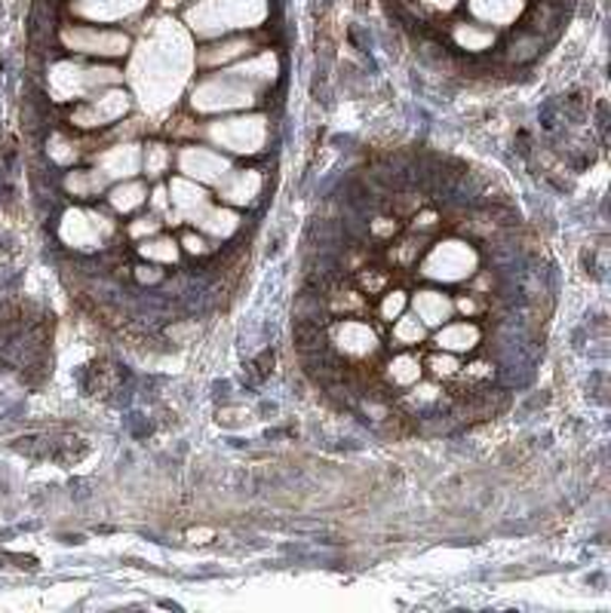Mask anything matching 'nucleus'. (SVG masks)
Returning <instances> with one entry per match:
<instances>
[{
  "label": "nucleus",
  "mask_w": 611,
  "mask_h": 613,
  "mask_svg": "<svg viewBox=\"0 0 611 613\" xmlns=\"http://www.w3.org/2000/svg\"><path fill=\"white\" fill-rule=\"evenodd\" d=\"M188 19L200 34L250 28L265 19V0H204L200 7L191 10Z\"/></svg>",
  "instance_id": "1"
},
{
  "label": "nucleus",
  "mask_w": 611,
  "mask_h": 613,
  "mask_svg": "<svg viewBox=\"0 0 611 613\" xmlns=\"http://www.w3.org/2000/svg\"><path fill=\"white\" fill-rule=\"evenodd\" d=\"M65 44L74 46L80 53H102V56H124L126 46V34H117V31H99V28H78V31H65Z\"/></svg>",
  "instance_id": "2"
},
{
  "label": "nucleus",
  "mask_w": 611,
  "mask_h": 613,
  "mask_svg": "<svg viewBox=\"0 0 611 613\" xmlns=\"http://www.w3.org/2000/svg\"><path fill=\"white\" fill-rule=\"evenodd\" d=\"M145 0H78V10L90 19H124L139 13Z\"/></svg>",
  "instance_id": "3"
},
{
  "label": "nucleus",
  "mask_w": 611,
  "mask_h": 613,
  "mask_svg": "<svg viewBox=\"0 0 611 613\" xmlns=\"http://www.w3.org/2000/svg\"><path fill=\"white\" fill-rule=\"evenodd\" d=\"M471 10L486 22H514L522 10V0H471Z\"/></svg>",
  "instance_id": "4"
},
{
  "label": "nucleus",
  "mask_w": 611,
  "mask_h": 613,
  "mask_svg": "<svg viewBox=\"0 0 611 613\" xmlns=\"http://www.w3.org/2000/svg\"><path fill=\"white\" fill-rule=\"evenodd\" d=\"M415 307L424 313V322H442L452 313V301L437 294V291H422V294L415 298Z\"/></svg>",
  "instance_id": "5"
},
{
  "label": "nucleus",
  "mask_w": 611,
  "mask_h": 613,
  "mask_svg": "<svg viewBox=\"0 0 611 613\" xmlns=\"http://www.w3.org/2000/svg\"><path fill=\"white\" fill-rule=\"evenodd\" d=\"M476 337H480V328H476V325L458 322V325L446 328V332L439 335V347H446V350H468V347H473Z\"/></svg>",
  "instance_id": "6"
},
{
  "label": "nucleus",
  "mask_w": 611,
  "mask_h": 613,
  "mask_svg": "<svg viewBox=\"0 0 611 613\" xmlns=\"http://www.w3.org/2000/svg\"><path fill=\"white\" fill-rule=\"evenodd\" d=\"M454 41L461 46H468V49H486V46L495 41V34L480 28V25H464V22H461V25L454 28Z\"/></svg>",
  "instance_id": "7"
},
{
  "label": "nucleus",
  "mask_w": 611,
  "mask_h": 613,
  "mask_svg": "<svg viewBox=\"0 0 611 613\" xmlns=\"http://www.w3.org/2000/svg\"><path fill=\"white\" fill-rule=\"evenodd\" d=\"M250 46H252L250 41H228V44L206 49L204 61H209V65H216V61H228V59H234V56H240V53H250Z\"/></svg>",
  "instance_id": "8"
},
{
  "label": "nucleus",
  "mask_w": 611,
  "mask_h": 613,
  "mask_svg": "<svg viewBox=\"0 0 611 613\" xmlns=\"http://www.w3.org/2000/svg\"><path fill=\"white\" fill-rule=\"evenodd\" d=\"M393 337L400 340V347L418 344L422 340V325H418V320H412V316H403V320L396 322V328H393Z\"/></svg>",
  "instance_id": "9"
},
{
  "label": "nucleus",
  "mask_w": 611,
  "mask_h": 613,
  "mask_svg": "<svg viewBox=\"0 0 611 613\" xmlns=\"http://www.w3.org/2000/svg\"><path fill=\"white\" fill-rule=\"evenodd\" d=\"M403 307H406V298H403L400 291H388V294H384V301L378 304V313H381L384 320H393V316H400V313H403Z\"/></svg>",
  "instance_id": "10"
},
{
  "label": "nucleus",
  "mask_w": 611,
  "mask_h": 613,
  "mask_svg": "<svg viewBox=\"0 0 611 613\" xmlns=\"http://www.w3.org/2000/svg\"><path fill=\"white\" fill-rule=\"evenodd\" d=\"M111 203H114L117 209H132V206H139L141 203V190L139 187H117Z\"/></svg>",
  "instance_id": "11"
},
{
  "label": "nucleus",
  "mask_w": 611,
  "mask_h": 613,
  "mask_svg": "<svg viewBox=\"0 0 611 613\" xmlns=\"http://www.w3.org/2000/svg\"><path fill=\"white\" fill-rule=\"evenodd\" d=\"M430 7H437V10H452L454 0H427Z\"/></svg>",
  "instance_id": "12"
}]
</instances>
